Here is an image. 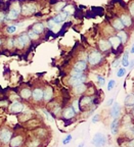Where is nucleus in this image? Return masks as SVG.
Segmentation results:
<instances>
[{"mask_svg": "<svg viewBox=\"0 0 134 147\" xmlns=\"http://www.w3.org/2000/svg\"><path fill=\"white\" fill-rule=\"evenodd\" d=\"M102 54L100 51L98 50H93L92 52L89 54V56H88V61H89V63L91 64V65H97V64L99 63L100 61H102Z\"/></svg>", "mask_w": 134, "mask_h": 147, "instance_id": "f257e3e1", "label": "nucleus"}, {"mask_svg": "<svg viewBox=\"0 0 134 147\" xmlns=\"http://www.w3.org/2000/svg\"><path fill=\"white\" fill-rule=\"evenodd\" d=\"M36 6L35 4L33 3H25V4L22 6V11L21 13L25 16H32L36 12Z\"/></svg>", "mask_w": 134, "mask_h": 147, "instance_id": "f03ea898", "label": "nucleus"}, {"mask_svg": "<svg viewBox=\"0 0 134 147\" xmlns=\"http://www.w3.org/2000/svg\"><path fill=\"white\" fill-rule=\"evenodd\" d=\"M106 142V138L104 134L102 133H97L95 134V136L93 137L92 144L96 147H102Z\"/></svg>", "mask_w": 134, "mask_h": 147, "instance_id": "7ed1b4c3", "label": "nucleus"}, {"mask_svg": "<svg viewBox=\"0 0 134 147\" xmlns=\"http://www.w3.org/2000/svg\"><path fill=\"white\" fill-rule=\"evenodd\" d=\"M70 14L67 13L66 11H64V10H62V11H60V13L58 14V16H55L54 18H52L51 20H52V22L54 24H56V25H58V24L62 23L64 21H66L67 20V18L69 16Z\"/></svg>", "mask_w": 134, "mask_h": 147, "instance_id": "20e7f679", "label": "nucleus"}, {"mask_svg": "<svg viewBox=\"0 0 134 147\" xmlns=\"http://www.w3.org/2000/svg\"><path fill=\"white\" fill-rule=\"evenodd\" d=\"M120 20H121V22H122L123 25H124V27H126V28L131 27L132 22H133V21H132L131 16H130V14H127V13H122V14H121Z\"/></svg>", "mask_w": 134, "mask_h": 147, "instance_id": "39448f33", "label": "nucleus"}, {"mask_svg": "<svg viewBox=\"0 0 134 147\" xmlns=\"http://www.w3.org/2000/svg\"><path fill=\"white\" fill-rule=\"evenodd\" d=\"M108 40H109V42L111 43V46H112V47H113L114 49H116V50H117V49H118L119 47H120L121 44H122V42H121L120 38H119V37L117 36V35L110 37V38H109Z\"/></svg>", "mask_w": 134, "mask_h": 147, "instance_id": "423d86ee", "label": "nucleus"}, {"mask_svg": "<svg viewBox=\"0 0 134 147\" xmlns=\"http://www.w3.org/2000/svg\"><path fill=\"white\" fill-rule=\"evenodd\" d=\"M12 139V132L8 130H2L0 132V140L3 143H8Z\"/></svg>", "mask_w": 134, "mask_h": 147, "instance_id": "0eeeda50", "label": "nucleus"}, {"mask_svg": "<svg viewBox=\"0 0 134 147\" xmlns=\"http://www.w3.org/2000/svg\"><path fill=\"white\" fill-rule=\"evenodd\" d=\"M9 109L12 113H22V111L24 110V105L21 103V102H19V101H16V102H14V103L10 105Z\"/></svg>", "mask_w": 134, "mask_h": 147, "instance_id": "6e6552de", "label": "nucleus"}, {"mask_svg": "<svg viewBox=\"0 0 134 147\" xmlns=\"http://www.w3.org/2000/svg\"><path fill=\"white\" fill-rule=\"evenodd\" d=\"M98 47H99V50L102 51V52H106L111 49V43L109 42V40L106 39H102L98 43Z\"/></svg>", "mask_w": 134, "mask_h": 147, "instance_id": "1a4fd4ad", "label": "nucleus"}, {"mask_svg": "<svg viewBox=\"0 0 134 147\" xmlns=\"http://www.w3.org/2000/svg\"><path fill=\"white\" fill-rule=\"evenodd\" d=\"M32 96L34 98V100L40 101L43 99V90L40 88H36L32 91Z\"/></svg>", "mask_w": 134, "mask_h": 147, "instance_id": "9d476101", "label": "nucleus"}, {"mask_svg": "<svg viewBox=\"0 0 134 147\" xmlns=\"http://www.w3.org/2000/svg\"><path fill=\"white\" fill-rule=\"evenodd\" d=\"M85 80H86V77L84 76V75H82L81 77H78V78H74V77H72V78L70 79V85H72L73 87H74V86L84 83L85 82Z\"/></svg>", "mask_w": 134, "mask_h": 147, "instance_id": "9b49d317", "label": "nucleus"}, {"mask_svg": "<svg viewBox=\"0 0 134 147\" xmlns=\"http://www.w3.org/2000/svg\"><path fill=\"white\" fill-rule=\"evenodd\" d=\"M31 30H33L35 33H37V34L40 35L44 32V30H45V26H44V24H42V23H36L32 26V29H31Z\"/></svg>", "mask_w": 134, "mask_h": 147, "instance_id": "f8f14e48", "label": "nucleus"}, {"mask_svg": "<svg viewBox=\"0 0 134 147\" xmlns=\"http://www.w3.org/2000/svg\"><path fill=\"white\" fill-rule=\"evenodd\" d=\"M86 69H87V63H86V61H84V60H79L74 65V69H76V71H81V73L85 71Z\"/></svg>", "mask_w": 134, "mask_h": 147, "instance_id": "ddd939ff", "label": "nucleus"}, {"mask_svg": "<svg viewBox=\"0 0 134 147\" xmlns=\"http://www.w3.org/2000/svg\"><path fill=\"white\" fill-rule=\"evenodd\" d=\"M10 146L12 147H19L23 143V137L22 136H16L14 138L10 139Z\"/></svg>", "mask_w": 134, "mask_h": 147, "instance_id": "4468645a", "label": "nucleus"}, {"mask_svg": "<svg viewBox=\"0 0 134 147\" xmlns=\"http://www.w3.org/2000/svg\"><path fill=\"white\" fill-rule=\"evenodd\" d=\"M121 113V107H120V104L119 103H114L113 107H112V117L114 119H117V117L120 115Z\"/></svg>", "mask_w": 134, "mask_h": 147, "instance_id": "2eb2a0df", "label": "nucleus"}, {"mask_svg": "<svg viewBox=\"0 0 134 147\" xmlns=\"http://www.w3.org/2000/svg\"><path fill=\"white\" fill-rule=\"evenodd\" d=\"M19 16H20L19 12L14 11L12 9H9L6 14V18H5V20H8V21H16V20H18Z\"/></svg>", "mask_w": 134, "mask_h": 147, "instance_id": "dca6fc26", "label": "nucleus"}, {"mask_svg": "<svg viewBox=\"0 0 134 147\" xmlns=\"http://www.w3.org/2000/svg\"><path fill=\"white\" fill-rule=\"evenodd\" d=\"M85 91H86V85L84 84V83L74 86V93L75 94L80 95V94H82V93H84Z\"/></svg>", "mask_w": 134, "mask_h": 147, "instance_id": "f3484780", "label": "nucleus"}, {"mask_svg": "<svg viewBox=\"0 0 134 147\" xmlns=\"http://www.w3.org/2000/svg\"><path fill=\"white\" fill-rule=\"evenodd\" d=\"M113 28L115 29V30H117V31H122V30H124V25L122 24V22H121V20L120 18H115L114 20V22H113Z\"/></svg>", "mask_w": 134, "mask_h": 147, "instance_id": "a211bd4d", "label": "nucleus"}, {"mask_svg": "<svg viewBox=\"0 0 134 147\" xmlns=\"http://www.w3.org/2000/svg\"><path fill=\"white\" fill-rule=\"evenodd\" d=\"M124 103H125V105L128 106V107L133 106L134 105V94H129L125 97Z\"/></svg>", "mask_w": 134, "mask_h": 147, "instance_id": "6ab92c4d", "label": "nucleus"}, {"mask_svg": "<svg viewBox=\"0 0 134 147\" xmlns=\"http://www.w3.org/2000/svg\"><path fill=\"white\" fill-rule=\"evenodd\" d=\"M52 95H53V92H52V89H51V88H46L45 91H43V98L45 101L51 100Z\"/></svg>", "mask_w": 134, "mask_h": 147, "instance_id": "aec40b11", "label": "nucleus"}, {"mask_svg": "<svg viewBox=\"0 0 134 147\" xmlns=\"http://www.w3.org/2000/svg\"><path fill=\"white\" fill-rule=\"evenodd\" d=\"M74 115H75V111L72 107H67L64 110V117H65L66 119H72V117H74Z\"/></svg>", "mask_w": 134, "mask_h": 147, "instance_id": "412c9836", "label": "nucleus"}, {"mask_svg": "<svg viewBox=\"0 0 134 147\" xmlns=\"http://www.w3.org/2000/svg\"><path fill=\"white\" fill-rule=\"evenodd\" d=\"M117 36L120 38V40H121V42L122 43H127V41H128V34H127V32H125L124 30H122V31H119V33L117 34Z\"/></svg>", "mask_w": 134, "mask_h": 147, "instance_id": "4be33fe9", "label": "nucleus"}, {"mask_svg": "<svg viewBox=\"0 0 134 147\" xmlns=\"http://www.w3.org/2000/svg\"><path fill=\"white\" fill-rule=\"evenodd\" d=\"M21 96L24 99H29L32 96V91L30 89H28V88H25V89H23L21 91Z\"/></svg>", "mask_w": 134, "mask_h": 147, "instance_id": "5701e85b", "label": "nucleus"}, {"mask_svg": "<svg viewBox=\"0 0 134 147\" xmlns=\"http://www.w3.org/2000/svg\"><path fill=\"white\" fill-rule=\"evenodd\" d=\"M20 39L23 41V43L25 44V45H29L30 44V42H31V39L29 38V36H28V34L27 33H23L22 35H20Z\"/></svg>", "mask_w": 134, "mask_h": 147, "instance_id": "b1692460", "label": "nucleus"}, {"mask_svg": "<svg viewBox=\"0 0 134 147\" xmlns=\"http://www.w3.org/2000/svg\"><path fill=\"white\" fill-rule=\"evenodd\" d=\"M14 46H16V48H19V49H23L24 47L26 46L25 44L23 43V41L20 39V37H18V38H16V39L14 40Z\"/></svg>", "mask_w": 134, "mask_h": 147, "instance_id": "393cba45", "label": "nucleus"}, {"mask_svg": "<svg viewBox=\"0 0 134 147\" xmlns=\"http://www.w3.org/2000/svg\"><path fill=\"white\" fill-rule=\"evenodd\" d=\"M118 119H114V122L112 123L111 125V130H112V134L113 135H116L117 134V131H118Z\"/></svg>", "mask_w": 134, "mask_h": 147, "instance_id": "a878e982", "label": "nucleus"}, {"mask_svg": "<svg viewBox=\"0 0 134 147\" xmlns=\"http://www.w3.org/2000/svg\"><path fill=\"white\" fill-rule=\"evenodd\" d=\"M128 56H129V53H128V52H125L124 54H123L122 65H123V67H125L129 65V58H128Z\"/></svg>", "mask_w": 134, "mask_h": 147, "instance_id": "bb28decb", "label": "nucleus"}, {"mask_svg": "<svg viewBox=\"0 0 134 147\" xmlns=\"http://www.w3.org/2000/svg\"><path fill=\"white\" fill-rule=\"evenodd\" d=\"M91 97H83V98H81V100L79 101V104L81 106H85V105H87V104H89L91 102Z\"/></svg>", "mask_w": 134, "mask_h": 147, "instance_id": "cd10ccee", "label": "nucleus"}, {"mask_svg": "<svg viewBox=\"0 0 134 147\" xmlns=\"http://www.w3.org/2000/svg\"><path fill=\"white\" fill-rule=\"evenodd\" d=\"M28 36H29V38H30L31 40H38L39 39V34H37V33H35L33 30H30L28 33Z\"/></svg>", "mask_w": 134, "mask_h": 147, "instance_id": "c85d7f7f", "label": "nucleus"}, {"mask_svg": "<svg viewBox=\"0 0 134 147\" xmlns=\"http://www.w3.org/2000/svg\"><path fill=\"white\" fill-rule=\"evenodd\" d=\"M16 25H9V26H7L6 32L8 33V34H14V33H16Z\"/></svg>", "mask_w": 134, "mask_h": 147, "instance_id": "c756f323", "label": "nucleus"}, {"mask_svg": "<svg viewBox=\"0 0 134 147\" xmlns=\"http://www.w3.org/2000/svg\"><path fill=\"white\" fill-rule=\"evenodd\" d=\"M64 11H66L67 13H69V14H72L73 12H74V6L73 5H66L65 6V8L62 9Z\"/></svg>", "mask_w": 134, "mask_h": 147, "instance_id": "7c9ffc66", "label": "nucleus"}, {"mask_svg": "<svg viewBox=\"0 0 134 147\" xmlns=\"http://www.w3.org/2000/svg\"><path fill=\"white\" fill-rule=\"evenodd\" d=\"M66 5H67V2H60V3H58V4L55 5V10H58V11H62V9L65 8Z\"/></svg>", "mask_w": 134, "mask_h": 147, "instance_id": "2f4dec72", "label": "nucleus"}, {"mask_svg": "<svg viewBox=\"0 0 134 147\" xmlns=\"http://www.w3.org/2000/svg\"><path fill=\"white\" fill-rule=\"evenodd\" d=\"M83 74L81 73V71H76V69H74V71H71V76L74 77V78H78V77H81Z\"/></svg>", "mask_w": 134, "mask_h": 147, "instance_id": "473e14b6", "label": "nucleus"}, {"mask_svg": "<svg viewBox=\"0 0 134 147\" xmlns=\"http://www.w3.org/2000/svg\"><path fill=\"white\" fill-rule=\"evenodd\" d=\"M129 12L131 18H134V2H131L129 5Z\"/></svg>", "mask_w": 134, "mask_h": 147, "instance_id": "72a5a7b5", "label": "nucleus"}, {"mask_svg": "<svg viewBox=\"0 0 134 147\" xmlns=\"http://www.w3.org/2000/svg\"><path fill=\"white\" fill-rule=\"evenodd\" d=\"M126 74V69L125 67H122V69H120L118 71V73H117V75H118L119 78H121V77H123Z\"/></svg>", "mask_w": 134, "mask_h": 147, "instance_id": "f704fd0d", "label": "nucleus"}, {"mask_svg": "<svg viewBox=\"0 0 134 147\" xmlns=\"http://www.w3.org/2000/svg\"><path fill=\"white\" fill-rule=\"evenodd\" d=\"M115 85H116V82L114 80H111L109 82V85H108V90L109 91H111L112 89H113L114 87H115Z\"/></svg>", "mask_w": 134, "mask_h": 147, "instance_id": "c9c22d12", "label": "nucleus"}, {"mask_svg": "<svg viewBox=\"0 0 134 147\" xmlns=\"http://www.w3.org/2000/svg\"><path fill=\"white\" fill-rule=\"evenodd\" d=\"M14 39H12V38H10V39L7 40V47H8L9 49H10V48H12V47L14 46Z\"/></svg>", "mask_w": 134, "mask_h": 147, "instance_id": "e433bc0d", "label": "nucleus"}, {"mask_svg": "<svg viewBox=\"0 0 134 147\" xmlns=\"http://www.w3.org/2000/svg\"><path fill=\"white\" fill-rule=\"evenodd\" d=\"M97 81H98V83H99V85L100 86H104V77H102V76H99V75H97Z\"/></svg>", "mask_w": 134, "mask_h": 147, "instance_id": "4c0bfd02", "label": "nucleus"}, {"mask_svg": "<svg viewBox=\"0 0 134 147\" xmlns=\"http://www.w3.org/2000/svg\"><path fill=\"white\" fill-rule=\"evenodd\" d=\"M71 140H72V136L71 135H68L67 137L65 138V139H64V141H62V143H64V144H68V143H70L71 142Z\"/></svg>", "mask_w": 134, "mask_h": 147, "instance_id": "58836bf2", "label": "nucleus"}, {"mask_svg": "<svg viewBox=\"0 0 134 147\" xmlns=\"http://www.w3.org/2000/svg\"><path fill=\"white\" fill-rule=\"evenodd\" d=\"M78 104H79V101H77V100L73 102V109H74V111H76V113H78V110H79Z\"/></svg>", "mask_w": 134, "mask_h": 147, "instance_id": "ea45409f", "label": "nucleus"}, {"mask_svg": "<svg viewBox=\"0 0 134 147\" xmlns=\"http://www.w3.org/2000/svg\"><path fill=\"white\" fill-rule=\"evenodd\" d=\"M5 18H6V14H5L3 11H0V23L4 22Z\"/></svg>", "mask_w": 134, "mask_h": 147, "instance_id": "a19ab883", "label": "nucleus"}, {"mask_svg": "<svg viewBox=\"0 0 134 147\" xmlns=\"http://www.w3.org/2000/svg\"><path fill=\"white\" fill-rule=\"evenodd\" d=\"M38 145H39V141H37V140L35 141V140H34L32 143H30V145H29V147H37Z\"/></svg>", "mask_w": 134, "mask_h": 147, "instance_id": "79ce46f5", "label": "nucleus"}, {"mask_svg": "<svg viewBox=\"0 0 134 147\" xmlns=\"http://www.w3.org/2000/svg\"><path fill=\"white\" fill-rule=\"evenodd\" d=\"M119 63H120V59H116L115 61L113 62V64H112V67H117L119 65Z\"/></svg>", "mask_w": 134, "mask_h": 147, "instance_id": "37998d69", "label": "nucleus"}, {"mask_svg": "<svg viewBox=\"0 0 134 147\" xmlns=\"http://www.w3.org/2000/svg\"><path fill=\"white\" fill-rule=\"evenodd\" d=\"M98 119H99V117H98V115H94V117H93L92 119V123H95V122H97V121H98Z\"/></svg>", "mask_w": 134, "mask_h": 147, "instance_id": "c03bdc74", "label": "nucleus"}, {"mask_svg": "<svg viewBox=\"0 0 134 147\" xmlns=\"http://www.w3.org/2000/svg\"><path fill=\"white\" fill-rule=\"evenodd\" d=\"M128 146H129V147H134V139L130 141L129 144H128Z\"/></svg>", "mask_w": 134, "mask_h": 147, "instance_id": "a18cd8bd", "label": "nucleus"}, {"mask_svg": "<svg viewBox=\"0 0 134 147\" xmlns=\"http://www.w3.org/2000/svg\"><path fill=\"white\" fill-rule=\"evenodd\" d=\"M113 99H111V100H110V101H108V105H111V104L112 103H113Z\"/></svg>", "mask_w": 134, "mask_h": 147, "instance_id": "49530a36", "label": "nucleus"}, {"mask_svg": "<svg viewBox=\"0 0 134 147\" xmlns=\"http://www.w3.org/2000/svg\"><path fill=\"white\" fill-rule=\"evenodd\" d=\"M130 52H131V53H134V44H133V45H132L131 50H130Z\"/></svg>", "mask_w": 134, "mask_h": 147, "instance_id": "de8ad7c7", "label": "nucleus"}, {"mask_svg": "<svg viewBox=\"0 0 134 147\" xmlns=\"http://www.w3.org/2000/svg\"><path fill=\"white\" fill-rule=\"evenodd\" d=\"M83 146H84V143H81V144L79 145V146H78V147H83Z\"/></svg>", "mask_w": 134, "mask_h": 147, "instance_id": "09e8293b", "label": "nucleus"}, {"mask_svg": "<svg viewBox=\"0 0 134 147\" xmlns=\"http://www.w3.org/2000/svg\"><path fill=\"white\" fill-rule=\"evenodd\" d=\"M1 44H2V40L0 39V46H1Z\"/></svg>", "mask_w": 134, "mask_h": 147, "instance_id": "8fccbe9b", "label": "nucleus"}, {"mask_svg": "<svg viewBox=\"0 0 134 147\" xmlns=\"http://www.w3.org/2000/svg\"><path fill=\"white\" fill-rule=\"evenodd\" d=\"M132 115H133V117H134V109L132 110Z\"/></svg>", "mask_w": 134, "mask_h": 147, "instance_id": "3c124183", "label": "nucleus"}, {"mask_svg": "<svg viewBox=\"0 0 134 147\" xmlns=\"http://www.w3.org/2000/svg\"><path fill=\"white\" fill-rule=\"evenodd\" d=\"M132 132H133V133H134V128H133V130H132Z\"/></svg>", "mask_w": 134, "mask_h": 147, "instance_id": "603ef678", "label": "nucleus"}]
</instances>
